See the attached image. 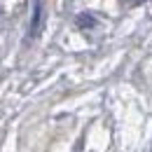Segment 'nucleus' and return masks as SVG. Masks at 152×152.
Listing matches in <instances>:
<instances>
[{
	"label": "nucleus",
	"mask_w": 152,
	"mask_h": 152,
	"mask_svg": "<svg viewBox=\"0 0 152 152\" xmlns=\"http://www.w3.org/2000/svg\"><path fill=\"white\" fill-rule=\"evenodd\" d=\"M40 21H42V7H40V2H38V5H35V12H33V26H31L33 33L40 31Z\"/></svg>",
	"instance_id": "obj_1"
}]
</instances>
